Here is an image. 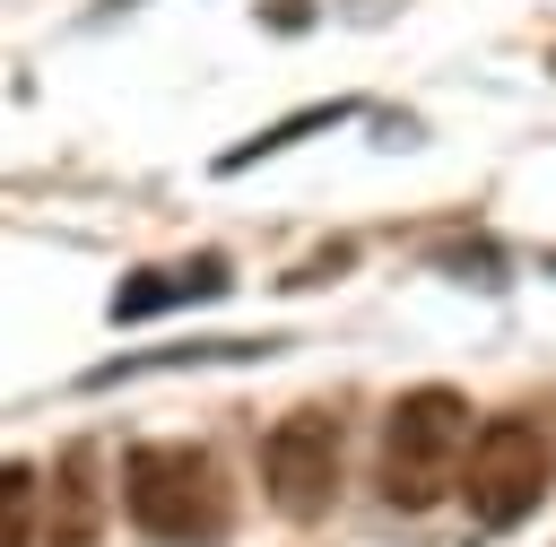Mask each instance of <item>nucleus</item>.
Wrapping results in <instances>:
<instances>
[{
    "instance_id": "5",
    "label": "nucleus",
    "mask_w": 556,
    "mask_h": 547,
    "mask_svg": "<svg viewBox=\"0 0 556 547\" xmlns=\"http://www.w3.org/2000/svg\"><path fill=\"white\" fill-rule=\"evenodd\" d=\"M104 530V486H96V443H70L61 460H52V521H43V538L52 547H87Z\"/></svg>"
},
{
    "instance_id": "6",
    "label": "nucleus",
    "mask_w": 556,
    "mask_h": 547,
    "mask_svg": "<svg viewBox=\"0 0 556 547\" xmlns=\"http://www.w3.org/2000/svg\"><path fill=\"white\" fill-rule=\"evenodd\" d=\"M226 295V260H182V269H139L113 287V321H148V313H174V304H208Z\"/></svg>"
},
{
    "instance_id": "3",
    "label": "nucleus",
    "mask_w": 556,
    "mask_h": 547,
    "mask_svg": "<svg viewBox=\"0 0 556 547\" xmlns=\"http://www.w3.org/2000/svg\"><path fill=\"white\" fill-rule=\"evenodd\" d=\"M547 469H556V451H547L539 417H521V408L486 417L478 443H469V469H460L469 521H478V530H513V521H530L539 495H547Z\"/></svg>"
},
{
    "instance_id": "4",
    "label": "nucleus",
    "mask_w": 556,
    "mask_h": 547,
    "mask_svg": "<svg viewBox=\"0 0 556 547\" xmlns=\"http://www.w3.org/2000/svg\"><path fill=\"white\" fill-rule=\"evenodd\" d=\"M339 460H348L339 417H330V408H295V417H278L269 443H261V486H269V504H278L287 521H321V512L339 504Z\"/></svg>"
},
{
    "instance_id": "1",
    "label": "nucleus",
    "mask_w": 556,
    "mask_h": 547,
    "mask_svg": "<svg viewBox=\"0 0 556 547\" xmlns=\"http://www.w3.org/2000/svg\"><path fill=\"white\" fill-rule=\"evenodd\" d=\"M469 399L460 391H443V382H426V391H400L391 399V417H382V504L391 512H426V504H443L452 486H460V469H469Z\"/></svg>"
},
{
    "instance_id": "2",
    "label": "nucleus",
    "mask_w": 556,
    "mask_h": 547,
    "mask_svg": "<svg viewBox=\"0 0 556 547\" xmlns=\"http://www.w3.org/2000/svg\"><path fill=\"white\" fill-rule=\"evenodd\" d=\"M122 504L148 538L165 547H200L226 530V469L200 443H139L122 460Z\"/></svg>"
},
{
    "instance_id": "9",
    "label": "nucleus",
    "mask_w": 556,
    "mask_h": 547,
    "mask_svg": "<svg viewBox=\"0 0 556 547\" xmlns=\"http://www.w3.org/2000/svg\"><path fill=\"white\" fill-rule=\"evenodd\" d=\"M122 9H130V0H122Z\"/></svg>"
},
{
    "instance_id": "8",
    "label": "nucleus",
    "mask_w": 556,
    "mask_h": 547,
    "mask_svg": "<svg viewBox=\"0 0 556 547\" xmlns=\"http://www.w3.org/2000/svg\"><path fill=\"white\" fill-rule=\"evenodd\" d=\"M0 547H35V469L17 460L0 486Z\"/></svg>"
},
{
    "instance_id": "7",
    "label": "nucleus",
    "mask_w": 556,
    "mask_h": 547,
    "mask_svg": "<svg viewBox=\"0 0 556 547\" xmlns=\"http://www.w3.org/2000/svg\"><path fill=\"white\" fill-rule=\"evenodd\" d=\"M321 122H348V104H313V113H295V122H278V130H261V139H243V148H226V174H243L252 156L295 148V139H304V130H321Z\"/></svg>"
}]
</instances>
